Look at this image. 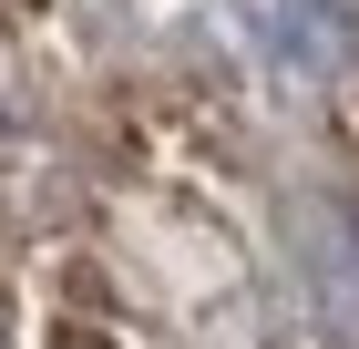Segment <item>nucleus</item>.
<instances>
[{
    "mask_svg": "<svg viewBox=\"0 0 359 349\" xmlns=\"http://www.w3.org/2000/svg\"><path fill=\"white\" fill-rule=\"evenodd\" d=\"M62 349H103V339H83V329H72V339H62Z\"/></svg>",
    "mask_w": 359,
    "mask_h": 349,
    "instance_id": "obj_3",
    "label": "nucleus"
},
{
    "mask_svg": "<svg viewBox=\"0 0 359 349\" xmlns=\"http://www.w3.org/2000/svg\"><path fill=\"white\" fill-rule=\"evenodd\" d=\"M277 52H287V72H329V52H339L329 11H318V0H298V11L277 21Z\"/></svg>",
    "mask_w": 359,
    "mask_h": 349,
    "instance_id": "obj_2",
    "label": "nucleus"
},
{
    "mask_svg": "<svg viewBox=\"0 0 359 349\" xmlns=\"http://www.w3.org/2000/svg\"><path fill=\"white\" fill-rule=\"evenodd\" d=\"M308 268H318V319L359 349V216H308Z\"/></svg>",
    "mask_w": 359,
    "mask_h": 349,
    "instance_id": "obj_1",
    "label": "nucleus"
}]
</instances>
